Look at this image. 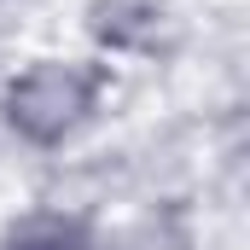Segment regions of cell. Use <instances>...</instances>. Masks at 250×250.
Instances as JSON below:
<instances>
[{"label": "cell", "instance_id": "cell-1", "mask_svg": "<svg viewBox=\"0 0 250 250\" xmlns=\"http://www.w3.org/2000/svg\"><path fill=\"white\" fill-rule=\"evenodd\" d=\"M117 99V64L93 53H29L0 76V140L23 157H70Z\"/></svg>", "mask_w": 250, "mask_h": 250}, {"label": "cell", "instance_id": "cell-2", "mask_svg": "<svg viewBox=\"0 0 250 250\" xmlns=\"http://www.w3.org/2000/svg\"><path fill=\"white\" fill-rule=\"evenodd\" d=\"M82 41L105 64H146L163 59L175 41V0H82Z\"/></svg>", "mask_w": 250, "mask_h": 250}, {"label": "cell", "instance_id": "cell-3", "mask_svg": "<svg viewBox=\"0 0 250 250\" xmlns=\"http://www.w3.org/2000/svg\"><path fill=\"white\" fill-rule=\"evenodd\" d=\"M105 215L93 204L35 198L0 221V250H99Z\"/></svg>", "mask_w": 250, "mask_h": 250}, {"label": "cell", "instance_id": "cell-4", "mask_svg": "<svg viewBox=\"0 0 250 250\" xmlns=\"http://www.w3.org/2000/svg\"><path fill=\"white\" fill-rule=\"evenodd\" d=\"M99 250H209L187 198H146L123 221H105Z\"/></svg>", "mask_w": 250, "mask_h": 250}]
</instances>
